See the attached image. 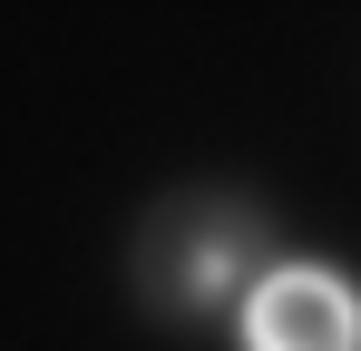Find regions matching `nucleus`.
<instances>
[{"label": "nucleus", "mask_w": 361, "mask_h": 351, "mask_svg": "<svg viewBox=\"0 0 361 351\" xmlns=\"http://www.w3.org/2000/svg\"><path fill=\"white\" fill-rule=\"evenodd\" d=\"M244 351H361V292L332 264H283L244 292Z\"/></svg>", "instance_id": "f257e3e1"}]
</instances>
